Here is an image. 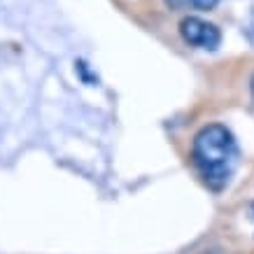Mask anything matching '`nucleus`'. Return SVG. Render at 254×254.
<instances>
[{
  "instance_id": "obj_1",
  "label": "nucleus",
  "mask_w": 254,
  "mask_h": 254,
  "mask_svg": "<svg viewBox=\"0 0 254 254\" xmlns=\"http://www.w3.org/2000/svg\"><path fill=\"white\" fill-rule=\"evenodd\" d=\"M191 154L205 185L215 191H222L238 163V145L233 133L222 124H210L193 138Z\"/></svg>"
},
{
  "instance_id": "obj_2",
  "label": "nucleus",
  "mask_w": 254,
  "mask_h": 254,
  "mask_svg": "<svg viewBox=\"0 0 254 254\" xmlns=\"http://www.w3.org/2000/svg\"><path fill=\"white\" fill-rule=\"evenodd\" d=\"M180 33H182L185 42H189V45H193V47H200V49H217L219 42H222L219 28L208 21H203V19H198V16H187V19H182Z\"/></svg>"
},
{
  "instance_id": "obj_3",
  "label": "nucleus",
  "mask_w": 254,
  "mask_h": 254,
  "mask_svg": "<svg viewBox=\"0 0 254 254\" xmlns=\"http://www.w3.org/2000/svg\"><path fill=\"white\" fill-rule=\"evenodd\" d=\"M219 2V0H193V7L198 9H212Z\"/></svg>"
},
{
  "instance_id": "obj_4",
  "label": "nucleus",
  "mask_w": 254,
  "mask_h": 254,
  "mask_svg": "<svg viewBox=\"0 0 254 254\" xmlns=\"http://www.w3.org/2000/svg\"><path fill=\"white\" fill-rule=\"evenodd\" d=\"M170 7H175V9H180V7H187V5H193V0H166Z\"/></svg>"
},
{
  "instance_id": "obj_5",
  "label": "nucleus",
  "mask_w": 254,
  "mask_h": 254,
  "mask_svg": "<svg viewBox=\"0 0 254 254\" xmlns=\"http://www.w3.org/2000/svg\"><path fill=\"white\" fill-rule=\"evenodd\" d=\"M252 93H254V79H252Z\"/></svg>"
}]
</instances>
